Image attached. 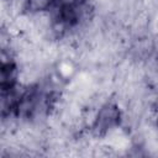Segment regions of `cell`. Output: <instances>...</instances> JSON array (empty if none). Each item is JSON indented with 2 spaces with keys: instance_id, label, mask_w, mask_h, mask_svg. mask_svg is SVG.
Returning <instances> with one entry per match:
<instances>
[{
  "instance_id": "cell-1",
  "label": "cell",
  "mask_w": 158,
  "mask_h": 158,
  "mask_svg": "<svg viewBox=\"0 0 158 158\" xmlns=\"http://www.w3.org/2000/svg\"><path fill=\"white\" fill-rule=\"evenodd\" d=\"M122 120L123 114L120 106L112 100H106L96 109L89 130L94 137H105L114 130L121 127Z\"/></svg>"
},
{
  "instance_id": "cell-2",
  "label": "cell",
  "mask_w": 158,
  "mask_h": 158,
  "mask_svg": "<svg viewBox=\"0 0 158 158\" xmlns=\"http://www.w3.org/2000/svg\"><path fill=\"white\" fill-rule=\"evenodd\" d=\"M57 0H23V14L36 15L42 12H49Z\"/></svg>"
}]
</instances>
